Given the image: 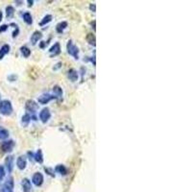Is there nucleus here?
<instances>
[{"label":"nucleus","instance_id":"nucleus-1","mask_svg":"<svg viewBox=\"0 0 192 192\" xmlns=\"http://www.w3.org/2000/svg\"><path fill=\"white\" fill-rule=\"evenodd\" d=\"M14 109H13L12 102L9 100L0 101V114L5 116H9L13 114Z\"/></svg>","mask_w":192,"mask_h":192},{"label":"nucleus","instance_id":"nucleus-2","mask_svg":"<svg viewBox=\"0 0 192 192\" xmlns=\"http://www.w3.org/2000/svg\"><path fill=\"white\" fill-rule=\"evenodd\" d=\"M25 109L28 111L27 114H29L31 115V119H33V120H37V116L35 114H36L37 110H38V105L34 100H28V101H26Z\"/></svg>","mask_w":192,"mask_h":192},{"label":"nucleus","instance_id":"nucleus-3","mask_svg":"<svg viewBox=\"0 0 192 192\" xmlns=\"http://www.w3.org/2000/svg\"><path fill=\"white\" fill-rule=\"evenodd\" d=\"M14 178L9 177L6 182L0 185V192H14Z\"/></svg>","mask_w":192,"mask_h":192},{"label":"nucleus","instance_id":"nucleus-4","mask_svg":"<svg viewBox=\"0 0 192 192\" xmlns=\"http://www.w3.org/2000/svg\"><path fill=\"white\" fill-rule=\"evenodd\" d=\"M67 53H68V54L71 55L75 60H78V59H79V52H80V51H79V48L73 43V42H72L71 39L67 42Z\"/></svg>","mask_w":192,"mask_h":192},{"label":"nucleus","instance_id":"nucleus-5","mask_svg":"<svg viewBox=\"0 0 192 192\" xmlns=\"http://www.w3.org/2000/svg\"><path fill=\"white\" fill-rule=\"evenodd\" d=\"M55 99H57V97L55 95H52L50 93H43L41 96H38V102L39 104H42V105H46V104H48L50 101L55 100Z\"/></svg>","mask_w":192,"mask_h":192},{"label":"nucleus","instance_id":"nucleus-6","mask_svg":"<svg viewBox=\"0 0 192 192\" xmlns=\"http://www.w3.org/2000/svg\"><path fill=\"white\" fill-rule=\"evenodd\" d=\"M51 118V111L48 108H44L39 112V119L42 123H46Z\"/></svg>","mask_w":192,"mask_h":192},{"label":"nucleus","instance_id":"nucleus-7","mask_svg":"<svg viewBox=\"0 0 192 192\" xmlns=\"http://www.w3.org/2000/svg\"><path fill=\"white\" fill-rule=\"evenodd\" d=\"M15 147V141L14 140H5L1 144V149L4 153H11Z\"/></svg>","mask_w":192,"mask_h":192},{"label":"nucleus","instance_id":"nucleus-8","mask_svg":"<svg viewBox=\"0 0 192 192\" xmlns=\"http://www.w3.org/2000/svg\"><path fill=\"white\" fill-rule=\"evenodd\" d=\"M43 181H44L43 175L42 173H39V172H37V173H35L34 175H33L32 182L36 185V187H41V185L43 183Z\"/></svg>","mask_w":192,"mask_h":192},{"label":"nucleus","instance_id":"nucleus-9","mask_svg":"<svg viewBox=\"0 0 192 192\" xmlns=\"http://www.w3.org/2000/svg\"><path fill=\"white\" fill-rule=\"evenodd\" d=\"M14 162H15V160L13 156H8L5 158V166L7 168L9 173H12L13 169H14Z\"/></svg>","mask_w":192,"mask_h":192},{"label":"nucleus","instance_id":"nucleus-10","mask_svg":"<svg viewBox=\"0 0 192 192\" xmlns=\"http://www.w3.org/2000/svg\"><path fill=\"white\" fill-rule=\"evenodd\" d=\"M27 165V160L24 156H19L16 160V166L19 170H24Z\"/></svg>","mask_w":192,"mask_h":192},{"label":"nucleus","instance_id":"nucleus-11","mask_svg":"<svg viewBox=\"0 0 192 192\" xmlns=\"http://www.w3.org/2000/svg\"><path fill=\"white\" fill-rule=\"evenodd\" d=\"M21 185H22L23 192H33V187H32V184L29 179L24 178L21 182Z\"/></svg>","mask_w":192,"mask_h":192},{"label":"nucleus","instance_id":"nucleus-12","mask_svg":"<svg viewBox=\"0 0 192 192\" xmlns=\"http://www.w3.org/2000/svg\"><path fill=\"white\" fill-rule=\"evenodd\" d=\"M42 38V33L39 31H35L33 33V35L31 36L30 41L33 45H36L38 42V41H41Z\"/></svg>","mask_w":192,"mask_h":192},{"label":"nucleus","instance_id":"nucleus-13","mask_svg":"<svg viewBox=\"0 0 192 192\" xmlns=\"http://www.w3.org/2000/svg\"><path fill=\"white\" fill-rule=\"evenodd\" d=\"M49 53H50V57H55L58 56L60 53H61V45H60L59 42H56L52 47L49 49Z\"/></svg>","mask_w":192,"mask_h":192},{"label":"nucleus","instance_id":"nucleus-14","mask_svg":"<svg viewBox=\"0 0 192 192\" xmlns=\"http://www.w3.org/2000/svg\"><path fill=\"white\" fill-rule=\"evenodd\" d=\"M67 77L71 82H77L78 80V72L74 68H71L67 71Z\"/></svg>","mask_w":192,"mask_h":192},{"label":"nucleus","instance_id":"nucleus-15","mask_svg":"<svg viewBox=\"0 0 192 192\" xmlns=\"http://www.w3.org/2000/svg\"><path fill=\"white\" fill-rule=\"evenodd\" d=\"M55 171L62 176H65L67 174V168L65 167L63 164H58L55 167Z\"/></svg>","mask_w":192,"mask_h":192},{"label":"nucleus","instance_id":"nucleus-16","mask_svg":"<svg viewBox=\"0 0 192 192\" xmlns=\"http://www.w3.org/2000/svg\"><path fill=\"white\" fill-rule=\"evenodd\" d=\"M67 21H62L57 24L56 26V31L57 33H59V34H62V33H63V31L67 28Z\"/></svg>","mask_w":192,"mask_h":192},{"label":"nucleus","instance_id":"nucleus-17","mask_svg":"<svg viewBox=\"0 0 192 192\" xmlns=\"http://www.w3.org/2000/svg\"><path fill=\"white\" fill-rule=\"evenodd\" d=\"M10 45L9 44H4L1 48H0V60H2L6 55L8 54V53L10 52Z\"/></svg>","mask_w":192,"mask_h":192},{"label":"nucleus","instance_id":"nucleus-18","mask_svg":"<svg viewBox=\"0 0 192 192\" xmlns=\"http://www.w3.org/2000/svg\"><path fill=\"white\" fill-rule=\"evenodd\" d=\"M9 136H10L9 131L0 126V140H6L9 137Z\"/></svg>","mask_w":192,"mask_h":192},{"label":"nucleus","instance_id":"nucleus-19","mask_svg":"<svg viewBox=\"0 0 192 192\" xmlns=\"http://www.w3.org/2000/svg\"><path fill=\"white\" fill-rule=\"evenodd\" d=\"M34 160L38 163L43 162V155H42V151L41 149H38L36 152V154H34Z\"/></svg>","mask_w":192,"mask_h":192},{"label":"nucleus","instance_id":"nucleus-20","mask_svg":"<svg viewBox=\"0 0 192 192\" xmlns=\"http://www.w3.org/2000/svg\"><path fill=\"white\" fill-rule=\"evenodd\" d=\"M31 122V115L29 114H25L21 118V124L23 127H28Z\"/></svg>","mask_w":192,"mask_h":192},{"label":"nucleus","instance_id":"nucleus-21","mask_svg":"<svg viewBox=\"0 0 192 192\" xmlns=\"http://www.w3.org/2000/svg\"><path fill=\"white\" fill-rule=\"evenodd\" d=\"M22 17H23L24 22L27 25H31L33 23V18H32V16H31V14L29 12H25L23 14V16H22Z\"/></svg>","mask_w":192,"mask_h":192},{"label":"nucleus","instance_id":"nucleus-22","mask_svg":"<svg viewBox=\"0 0 192 192\" xmlns=\"http://www.w3.org/2000/svg\"><path fill=\"white\" fill-rule=\"evenodd\" d=\"M53 92H54V95L57 97V99H61L63 96V89L61 87H59V85H55L54 88H53Z\"/></svg>","mask_w":192,"mask_h":192},{"label":"nucleus","instance_id":"nucleus-23","mask_svg":"<svg viewBox=\"0 0 192 192\" xmlns=\"http://www.w3.org/2000/svg\"><path fill=\"white\" fill-rule=\"evenodd\" d=\"M52 18H53V16H51V15H46L43 18H42V20L39 22V25L41 26H44V25H46V24H48L49 22H51L52 21Z\"/></svg>","mask_w":192,"mask_h":192},{"label":"nucleus","instance_id":"nucleus-24","mask_svg":"<svg viewBox=\"0 0 192 192\" xmlns=\"http://www.w3.org/2000/svg\"><path fill=\"white\" fill-rule=\"evenodd\" d=\"M15 15V8L12 7V6H8L6 8V16H7V18H12Z\"/></svg>","mask_w":192,"mask_h":192},{"label":"nucleus","instance_id":"nucleus-25","mask_svg":"<svg viewBox=\"0 0 192 192\" xmlns=\"http://www.w3.org/2000/svg\"><path fill=\"white\" fill-rule=\"evenodd\" d=\"M20 52H21V54L23 55L24 58H28L31 55V50L27 47V46H21Z\"/></svg>","mask_w":192,"mask_h":192},{"label":"nucleus","instance_id":"nucleus-26","mask_svg":"<svg viewBox=\"0 0 192 192\" xmlns=\"http://www.w3.org/2000/svg\"><path fill=\"white\" fill-rule=\"evenodd\" d=\"M87 42L90 44V45H93L95 46V42H96V39H95V36L92 35V34H89L87 36Z\"/></svg>","mask_w":192,"mask_h":192},{"label":"nucleus","instance_id":"nucleus-27","mask_svg":"<svg viewBox=\"0 0 192 192\" xmlns=\"http://www.w3.org/2000/svg\"><path fill=\"white\" fill-rule=\"evenodd\" d=\"M5 169L4 167L2 166V165H0V183H1L3 181V179L5 177Z\"/></svg>","mask_w":192,"mask_h":192},{"label":"nucleus","instance_id":"nucleus-28","mask_svg":"<svg viewBox=\"0 0 192 192\" xmlns=\"http://www.w3.org/2000/svg\"><path fill=\"white\" fill-rule=\"evenodd\" d=\"M8 28H9V25H7V24H4L2 26H0V33H3L5 31H7Z\"/></svg>","mask_w":192,"mask_h":192},{"label":"nucleus","instance_id":"nucleus-29","mask_svg":"<svg viewBox=\"0 0 192 192\" xmlns=\"http://www.w3.org/2000/svg\"><path fill=\"white\" fill-rule=\"evenodd\" d=\"M18 33H19V29H18V26L16 25V30L14 31V33H13V38H16L18 36Z\"/></svg>","mask_w":192,"mask_h":192},{"label":"nucleus","instance_id":"nucleus-30","mask_svg":"<svg viewBox=\"0 0 192 192\" xmlns=\"http://www.w3.org/2000/svg\"><path fill=\"white\" fill-rule=\"evenodd\" d=\"M16 78H17V77H16V75H11V76L8 77V79H9V81H10V82H15V81L16 80Z\"/></svg>","mask_w":192,"mask_h":192},{"label":"nucleus","instance_id":"nucleus-31","mask_svg":"<svg viewBox=\"0 0 192 192\" xmlns=\"http://www.w3.org/2000/svg\"><path fill=\"white\" fill-rule=\"evenodd\" d=\"M89 9H90V11H92L93 13H95V11H96V5L93 3V4H90L89 5Z\"/></svg>","mask_w":192,"mask_h":192},{"label":"nucleus","instance_id":"nucleus-32","mask_svg":"<svg viewBox=\"0 0 192 192\" xmlns=\"http://www.w3.org/2000/svg\"><path fill=\"white\" fill-rule=\"evenodd\" d=\"M56 65H57V67H54V70H56V69L60 68V67H62V65H63V64H62V63H57Z\"/></svg>","mask_w":192,"mask_h":192},{"label":"nucleus","instance_id":"nucleus-33","mask_svg":"<svg viewBox=\"0 0 192 192\" xmlns=\"http://www.w3.org/2000/svg\"><path fill=\"white\" fill-rule=\"evenodd\" d=\"M28 6H29V7H32V6H33V3H34V1H33V0H28Z\"/></svg>","mask_w":192,"mask_h":192},{"label":"nucleus","instance_id":"nucleus-34","mask_svg":"<svg viewBox=\"0 0 192 192\" xmlns=\"http://www.w3.org/2000/svg\"><path fill=\"white\" fill-rule=\"evenodd\" d=\"M46 44H47V42H42V44H41V47H42V48H43V47H44V46H45Z\"/></svg>","mask_w":192,"mask_h":192},{"label":"nucleus","instance_id":"nucleus-35","mask_svg":"<svg viewBox=\"0 0 192 192\" xmlns=\"http://www.w3.org/2000/svg\"><path fill=\"white\" fill-rule=\"evenodd\" d=\"M2 16H2V12L0 11V21L2 20Z\"/></svg>","mask_w":192,"mask_h":192},{"label":"nucleus","instance_id":"nucleus-36","mask_svg":"<svg viewBox=\"0 0 192 192\" xmlns=\"http://www.w3.org/2000/svg\"><path fill=\"white\" fill-rule=\"evenodd\" d=\"M0 97H1V95H0Z\"/></svg>","mask_w":192,"mask_h":192}]
</instances>
